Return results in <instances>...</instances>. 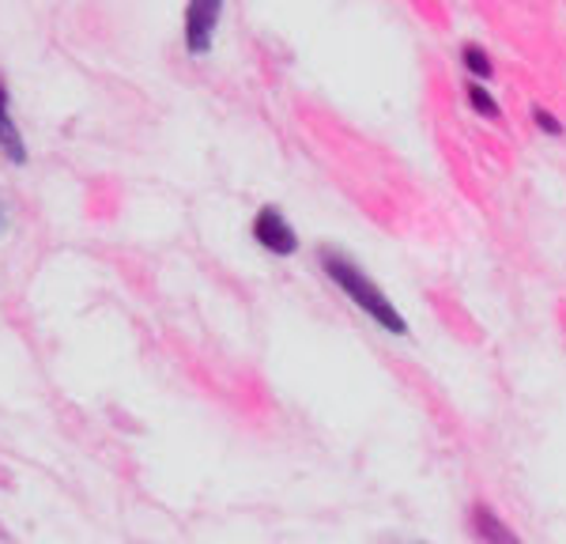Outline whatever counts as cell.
Returning a JSON list of instances; mask_svg holds the SVG:
<instances>
[{
  "label": "cell",
  "instance_id": "9",
  "mask_svg": "<svg viewBox=\"0 0 566 544\" xmlns=\"http://www.w3.org/2000/svg\"><path fill=\"white\" fill-rule=\"evenodd\" d=\"M4 227H8V205L0 201V234H4Z\"/></svg>",
  "mask_w": 566,
  "mask_h": 544
},
{
  "label": "cell",
  "instance_id": "2",
  "mask_svg": "<svg viewBox=\"0 0 566 544\" xmlns=\"http://www.w3.org/2000/svg\"><path fill=\"white\" fill-rule=\"evenodd\" d=\"M250 234L261 250L272 253V258H291V253L298 250V234L287 216H283L280 205L258 208V216H253V223H250Z\"/></svg>",
  "mask_w": 566,
  "mask_h": 544
},
{
  "label": "cell",
  "instance_id": "4",
  "mask_svg": "<svg viewBox=\"0 0 566 544\" xmlns=\"http://www.w3.org/2000/svg\"><path fill=\"white\" fill-rule=\"evenodd\" d=\"M469 525H472V533H476V541H483V544H522V537H517V533L510 530V525L502 522L488 503L472 506Z\"/></svg>",
  "mask_w": 566,
  "mask_h": 544
},
{
  "label": "cell",
  "instance_id": "1",
  "mask_svg": "<svg viewBox=\"0 0 566 544\" xmlns=\"http://www.w3.org/2000/svg\"><path fill=\"white\" fill-rule=\"evenodd\" d=\"M317 261H322L325 276L333 280V284L340 287V292L348 295L352 303L359 306V311L367 314L374 325H381L389 337H408L405 314L392 306V299L381 292L378 284H374V280L367 276V269H363L359 261H352L348 253H340L336 247H322V250H317Z\"/></svg>",
  "mask_w": 566,
  "mask_h": 544
},
{
  "label": "cell",
  "instance_id": "7",
  "mask_svg": "<svg viewBox=\"0 0 566 544\" xmlns=\"http://www.w3.org/2000/svg\"><path fill=\"white\" fill-rule=\"evenodd\" d=\"M464 95H469V106L476 111L480 117H488V122H499L502 117V106H499V98L491 95L488 87L476 84V80H469V87H464Z\"/></svg>",
  "mask_w": 566,
  "mask_h": 544
},
{
  "label": "cell",
  "instance_id": "3",
  "mask_svg": "<svg viewBox=\"0 0 566 544\" xmlns=\"http://www.w3.org/2000/svg\"><path fill=\"white\" fill-rule=\"evenodd\" d=\"M219 15H223V4H219V0H193V4L186 8L181 31H186V53H189V57H205V53L212 50Z\"/></svg>",
  "mask_w": 566,
  "mask_h": 544
},
{
  "label": "cell",
  "instance_id": "5",
  "mask_svg": "<svg viewBox=\"0 0 566 544\" xmlns=\"http://www.w3.org/2000/svg\"><path fill=\"white\" fill-rule=\"evenodd\" d=\"M0 151H4V159L15 163V167L27 163V144H23L20 125L12 122V95H8L4 84H0Z\"/></svg>",
  "mask_w": 566,
  "mask_h": 544
},
{
  "label": "cell",
  "instance_id": "6",
  "mask_svg": "<svg viewBox=\"0 0 566 544\" xmlns=\"http://www.w3.org/2000/svg\"><path fill=\"white\" fill-rule=\"evenodd\" d=\"M461 65L469 76H476V80H491L495 76V61H491V53L483 50L480 42H464L461 45Z\"/></svg>",
  "mask_w": 566,
  "mask_h": 544
},
{
  "label": "cell",
  "instance_id": "8",
  "mask_svg": "<svg viewBox=\"0 0 566 544\" xmlns=\"http://www.w3.org/2000/svg\"><path fill=\"white\" fill-rule=\"evenodd\" d=\"M533 122L541 125V133L547 136H563V122L552 111H544V106H533Z\"/></svg>",
  "mask_w": 566,
  "mask_h": 544
}]
</instances>
